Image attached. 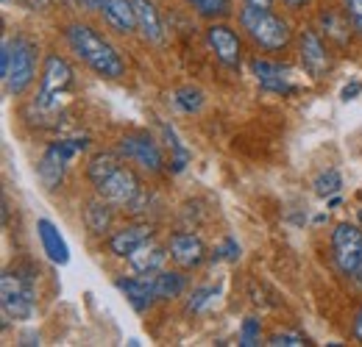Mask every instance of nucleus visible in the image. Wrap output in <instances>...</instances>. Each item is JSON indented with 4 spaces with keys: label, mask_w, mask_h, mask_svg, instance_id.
I'll return each instance as SVG.
<instances>
[{
    "label": "nucleus",
    "mask_w": 362,
    "mask_h": 347,
    "mask_svg": "<svg viewBox=\"0 0 362 347\" xmlns=\"http://www.w3.org/2000/svg\"><path fill=\"white\" fill-rule=\"evenodd\" d=\"M84 3L95 8L120 34H132L136 28V14L132 0H84Z\"/></svg>",
    "instance_id": "nucleus-10"
},
{
    "label": "nucleus",
    "mask_w": 362,
    "mask_h": 347,
    "mask_svg": "<svg viewBox=\"0 0 362 347\" xmlns=\"http://www.w3.org/2000/svg\"><path fill=\"white\" fill-rule=\"evenodd\" d=\"M117 150H120V156H126L129 162L139 164V167L148 170V173H159L162 164H165L159 145H156L148 133H129V136H123Z\"/></svg>",
    "instance_id": "nucleus-9"
},
{
    "label": "nucleus",
    "mask_w": 362,
    "mask_h": 347,
    "mask_svg": "<svg viewBox=\"0 0 362 347\" xmlns=\"http://www.w3.org/2000/svg\"><path fill=\"white\" fill-rule=\"evenodd\" d=\"M268 345H273V347H304L307 345V336H304V334H298V331H279V334H273Z\"/></svg>",
    "instance_id": "nucleus-27"
},
{
    "label": "nucleus",
    "mask_w": 362,
    "mask_h": 347,
    "mask_svg": "<svg viewBox=\"0 0 362 347\" xmlns=\"http://www.w3.org/2000/svg\"><path fill=\"white\" fill-rule=\"evenodd\" d=\"M37 233H40L42 250H45L47 259L53 261V264H67L70 261V248H67L64 236L59 233V228L50 219H40L37 222Z\"/></svg>",
    "instance_id": "nucleus-17"
},
{
    "label": "nucleus",
    "mask_w": 362,
    "mask_h": 347,
    "mask_svg": "<svg viewBox=\"0 0 362 347\" xmlns=\"http://www.w3.org/2000/svg\"><path fill=\"white\" fill-rule=\"evenodd\" d=\"M173 106L184 111V114H192V111H198L201 106H204V92L195 87H181L176 89V95H173Z\"/></svg>",
    "instance_id": "nucleus-22"
},
{
    "label": "nucleus",
    "mask_w": 362,
    "mask_h": 347,
    "mask_svg": "<svg viewBox=\"0 0 362 347\" xmlns=\"http://www.w3.org/2000/svg\"><path fill=\"white\" fill-rule=\"evenodd\" d=\"M259 334H262V328H259V319L248 317V319L243 322V328H240V345H245V347L259 345Z\"/></svg>",
    "instance_id": "nucleus-28"
},
{
    "label": "nucleus",
    "mask_w": 362,
    "mask_h": 347,
    "mask_svg": "<svg viewBox=\"0 0 362 347\" xmlns=\"http://www.w3.org/2000/svg\"><path fill=\"white\" fill-rule=\"evenodd\" d=\"M301 61L313 78H320L329 70V53L315 31H304V37H301Z\"/></svg>",
    "instance_id": "nucleus-16"
},
{
    "label": "nucleus",
    "mask_w": 362,
    "mask_h": 347,
    "mask_svg": "<svg viewBox=\"0 0 362 347\" xmlns=\"http://www.w3.org/2000/svg\"><path fill=\"white\" fill-rule=\"evenodd\" d=\"M112 203H106L103 197L98 203H90L87 206V225H90L92 233H106L109 225H112V212H109Z\"/></svg>",
    "instance_id": "nucleus-21"
},
{
    "label": "nucleus",
    "mask_w": 362,
    "mask_h": 347,
    "mask_svg": "<svg viewBox=\"0 0 362 347\" xmlns=\"http://www.w3.org/2000/svg\"><path fill=\"white\" fill-rule=\"evenodd\" d=\"M0 73H3L6 92L20 97L25 89L34 84V73H37L34 44L28 39H23V37L6 39L3 42V56H0Z\"/></svg>",
    "instance_id": "nucleus-3"
},
{
    "label": "nucleus",
    "mask_w": 362,
    "mask_h": 347,
    "mask_svg": "<svg viewBox=\"0 0 362 347\" xmlns=\"http://www.w3.org/2000/svg\"><path fill=\"white\" fill-rule=\"evenodd\" d=\"M151 284H153V292H156V300H170V298H179L187 286L184 275L181 272H156L151 275Z\"/></svg>",
    "instance_id": "nucleus-20"
},
{
    "label": "nucleus",
    "mask_w": 362,
    "mask_h": 347,
    "mask_svg": "<svg viewBox=\"0 0 362 347\" xmlns=\"http://www.w3.org/2000/svg\"><path fill=\"white\" fill-rule=\"evenodd\" d=\"M329 206H332V209H337V206H340V197H337V195H332V197H329Z\"/></svg>",
    "instance_id": "nucleus-35"
},
{
    "label": "nucleus",
    "mask_w": 362,
    "mask_h": 347,
    "mask_svg": "<svg viewBox=\"0 0 362 347\" xmlns=\"http://www.w3.org/2000/svg\"><path fill=\"white\" fill-rule=\"evenodd\" d=\"M313 186H315L317 197H332V195H337L343 189V178H340L337 170H326V173L317 175Z\"/></svg>",
    "instance_id": "nucleus-23"
},
{
    "label": "nucleus",
    "mask_w": 362,
    "mask_h": 347,
    "mask_svg": "<svg viewBox=\"0 0 362 347\" xmlns=\"http://www.w3.org/2000/svg\"><path fill=\"white\" fill-rule=\"evenodd\" d=\"M243 28L248 31V37L257 44H262L265 50H281L290 42V28L281 17H276L273 11L262 8V6H245L240 14Z\"/></svg>",
    "instance_id": "nucleus-6"
},
{
    "label": "nucleus",
    "mask_w": 362,
    "mask_h": 347,
    "mask_svg": "<svg viewBox=\"0 0 362 347\" xmlns=\"http://www.w3.org/2000/svg\"><path fill=\"white\" fill-rule=\"evenodd\" d=\"M189 3L204 17H223V14H228V0H189Z\"/></svg>",
    "instance_id": "nucleus-26"
},
{
    "label": "nucleus",
    "mask_w": 362,
    "mask_h": 347,
    "mask_svg": "<svg viewBox=\"0 0 362 347\" xmlns=\"http://www.w3.org/2000/svg\"><path fill=\"white\" fill-rule=\"evenodd\" d=\"M168 259V253L162 250V248H156L153 242H148L145 248H139L134 256L129 259L132 264V269H134V275H142V278H151V275H156L159 269H162V264Z\"/></svg>",
    "instance_id": "nucleus-19"
},
{
    "label": "nucleus",
    "mask_w": 362,
    "mask_h": 347,
    "mask_svg": "<svg viewBox=\"0 0 362 347\" xmlns=\"http://www.w3.org/2000/svg\"><path fill=\"white\" fill-rule=\"evenodd\" d=\"M212 259L215 261H237L240 259V245H237L231 236H226V239H223V245L212 253Z\"/></svg>",
    "instance_id": "nucleus-29"
},
{
    "label": "nucleus",
    "mask_w": 362,
    "mask_h": 347,
    "mask_svg": "<svg viewBox=\"0 0 362 347\" xmlns=\"http://www.w3.org/2000/svg\"><path fill=\"white\" fill-rule=\"evenodd\" d=\"M151 242V228L145 225H129L123 231H117L112 239H109V250L117 256V259H132L139 248H145Z\"/></svg>",
    "instance_id": "nucleus-14"
},
{
    "label": "nucleus",
    "mask_w": 362,
    "mask_h": 347,
    "mask_svg": "<svg viewBox=\"0 0 362 347\" xmlns=\"http://www.w3.org/2000/svg\"><path fill=\"white\" fill-rule=\"evenodd\" d=\"M254 75H257V84L265 89V92H276V95H293L296 92V84L290 81V70L279 67V64H271V61H262L257 59L251 64Z\"/></svg>",
    "instance_id": "nucleus-11"
},
{
    "label": "nucleus",
    "mask_w": 362,
    "mask_h": 347,
    "mask_svg": "<svg viewBox=\"0 0 362 347\" xmlns=\"http://www.w3.org/2000/svg\"><path fill=\"white\" fill-rule=\"evenodd\" d=\"M168 133V139H170V147H173V159H170V164H173V173H181L184 167H187V162H189V150L184 147L179 142V136L173 133V128H165Z\"/></svg>",
    "instance_id": "nucleus-25"
},
{
    "label": "nucleus",
    "mask_w": 362,
    "mask_h": 347,
    "mask_svg": "<svg viewBox=\"0 0 362 347\" xmlns=\"http://www.w3.org/2000/svg\"><path fill=\"white\" fill-rule=\"evenodd\" d=\"M170 259L184 269H192L206 259V248L195 233H176L170 239Z\"/></svg>",
    "instance_id": "nucleus-13"
},
{
    "label": "nucleus",
    "mask_w": 362,
    "mask_h": 347,
    "mask_svg": "<svg viewBox=\"0 0 362 347\" xmlns=\"http://www.w3.org/2000/svg\"><path fill=\"white\" fill-rule=\"evenodd\" d=\"M360 217H362V214H360Z\"/></svg>",
    "instance_id": "nucleus-37"
},
{
    "label": "nucleus",
    "mask_w": 362,
    "mask_h": 347,
    "mask_svg": "<svg viewBox=\"0 0 362 347\" xmlns=\"http://www.w3.org/2000/svg\"><path fill=\"white\" fill-rule=\"evenodd\" d=\"M346 14H349L354 31L362 34V0H346Z\"/></svg>",
    "instance_id": "nucleus-30"
},
{
    "label": "nucleus",
    "mask_w": 362,
    "mask_h": 347,
    "mask_svg": "<svg viewBox=\"0 0 362 347\" xmlns=\"http://www.w3.org/2000/svg\"><path fill=\"white\" fill-rule=\"evenodd\" d=\"M284 3H287L290 8H301V6H307L310 0H284Z\"/></svg>",
    "instance_id": "nucleus-33"
},
{
    "label": "nucleus",
    "mask_w": 362,
    "mask_h": 347,
    "mask_svg": "<svg viewBox=\"0 0 362 347\" xmlns=\"http://www.w3.org/2000/svg\"><path fill=\"white\" fill-rule=\"evenodd\" d=\"M251 6H262V8H271V3L273 0H248Z\"/></svg>",
    "instance_id": "nucleus-34"
},
{
    "label": "nucleus",
    "mask_w": 362,
    "mask_h": 347,
    "mask_svg": "<svg viewBox=\"0 0 362 347\" xmlns=\"http://www.w3.org/2000/svg\"><path fill=\"white\" fill-rule=\"evenodd\" d=\"M218 298H221V286H201V289H195V292H192V298H189L187 308H189L192 314L206 311V308L215 303Z\"/></svg>",
    "instance_id": "nucleus-24"
},
{
    "label": "nucleus",
    "mask_w": 362,
    "mask_h": 347,
    "mask_svg": "<svg viewBox=\"0 0 362 347\" xmlns=\"http://www.w3.org/2000/svg\"><path fill=\"white\" fill-rule=\"evenodd\" d=\"M360 92H362L360 81H351V84H346V87H343V92H340V95H343V100H354Z\"/></svg>",
    "instance_id": "nucleus-31"
},
{
    "label": "nucleus",
    "mask_w": 362,
    "mask_h": 347,
    "mask_svg": "<svg viewBox=\"0 0 362 347\" xmlns=\"http://www.w3.org/2000/svg\"><path fill=\"white\" fill-rule=\"evenodd\" d=\"M134 3V14H136V28L142 31V37L148 42H162L165 39V28H162V20L153 8L151 0H132Z\"/></svg>",
    "instance_id": "nucleus-18"
},
{
    "label": "nucleus",
    "mask_w": 362,
    "mask_h": 347,
    "mask_svg": "<svg viewBox=\"0 0 362 347\" xmlns=\"http://www.w3.org/2000/svg\"><path fill=\"white\" fill-rule=\"evenodd\" d=\"M67 42L76 50V56L100 78H120L126 73V61L120 59L115 44L103 39L90 25H81V23L70 25L67 28Z\"/></svg>",
    "instance_id": "nucleus-2"
},
{
    "label": "nucleus",
    "mask_w": 362,
    "mask_h": 347,
    "mask_svg": "<svg viewBox=\"0 0 362 347\" xmlns=\"http://www.w3.org/2000/svg\"><path fill=\"white\" fill-rule=\"evenodd\" d=\"M0 305H3V319L25 322L37 311V289L34 281L23 272H3L0 278Z\"/></svg>",
    "instance_id": "nucleus-5"
},
{
    "label": "nucleus",
    "mask_w": 362,
    "mask_h": 347,
    "mask_svg": "<svg viewBox=\"0 0 362 347\" xmlns=\"http://www.w3.org/2000/svg\"><path fill=\"white\" fill-rule=\"evenodd\" d=\"M115 286L129 298V303L134 305V311H148L153 300H156V292H153V284L151 278H142V275H132V278H117Z\"/></svg>",
    "instance_id": "nucleus-15"
},
{
    "label": "nucleus",
    "mask_w": 362,
    "mask_h": 347,
    "mask_svg": "<svg viewBox=\"0 0 362 347\" xmlns=\"http://www.w3.org/2000/svg\"><path fill=\"white\" fill-rule=\"evenodd\" d=\"M87 175H90L98 197H103L106 203L120 206V209H136L139 206V200H142L139 178L117 156H112V153L92 156Z\"/></svg>",
    "instance_id": "nucleus-1"
},
{
    "label": "nucleus",
    "mask_w": 362,
    "mask_h": 347,
    "mask_svg": "<svg viewBox=\"0 0 362 347\" xmlns=\"http://www.w3.org/2000/svg\"><path fill=\"white\" fill-rule=\"evenodd\" d=\"M73 87H76V73H73V67H70L62 56L50 53L45 59V67H42V81H40V92H37L34 106H37L40 111H47V114H50V111H59V109L70 100Z\"/></svg>",
    "instance_id": "nucleus-4"
},
{
    "label": "nucleus",
    "mask_w": 362,
    "mask_h": 347,
    "mask_svg": "<svg viewBox=\"0 0 362 347\" xmlns=\"http://www.w3.org/2000/svg\"><path fill=\"white\" fill-rule=\"evenodd\" d=\"M354 336L362 342V308H360V314H357V319H354Z\"/></svg>",
    "instance_id": "nucleus-32"
},
{
    "label": "nucleus",
    "mask_w": 362,
    "mask_h": 347,
    "mask_svg": "<svg viewBox=\"0 0 362 347\" xmlns=\"http://www.w3.org/2000/svg\"><path fill=\"white\" fill-rule=\"evenodd\" d=\"M87 147V139H62V142H53L45 150L37 173H40V181L45 183L47 189H56L64 178V170L67 164L73 162L76 153H81Z\"/></svg>",
    "instance_id": "nucleus-8"
},
{
    "label": "nucleus",
    "mask_w": 362,
    "mask_h": 347,
    "mask_svg": "<svg viewBox=\"0 0 362 347\" xmlns=\"http://www.w3.org/2000/svg\"><path fill=\"white\" fill-rule=\"evenodd\" d=\"M351 278H354V281H357V286H362V264H360V269H357V272H354V275H351Z\"/></svg>",
    "instance_id": "nucleus-36"
},
{
    "label": "nucleus",
    "mask_w": 362,
    "mask_h": 347,
    "mask_svg": "<svg viewBox=\"0 0 362 347\" xmlns=\"http://www.w3.org/2000/svg\"><path fill=\"white\" fill-rule=\"evenodd\" d=\"M206 42L226 67H240V39L228 25H212L206 31Z\"/></svg>",
    "instance_id": "nucleus-12"
},
{
    "label": "nucleus",
    "mask_w": 362,
    "mask_h": 347,
    "mask_svg": "<svg viewBox=\"0 0 362 347\" xmlns=\"http://www.w3.org/2000/svg\"><path fill=\"white\" fill-rule=\"evenodd\" d=\"M332 256L343 275H354L362 264V231L354 222H337L332 231Z\"/></svg>",
    "instance_id": "nucleus-7"
}]
</instances>
